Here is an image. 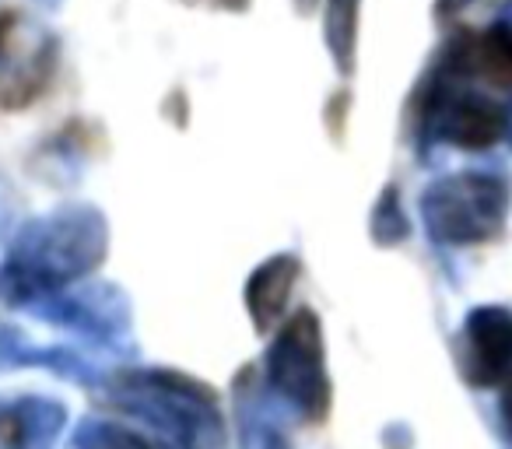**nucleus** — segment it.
<instances>
[{"label": "nucleus", "mask_w": 512, "mask_h": 449, "mask_svg": "<svg viewBox=\"0 0 512 449\" xmlns=\"http://www.w3.org/2000/svg\"><path fill=\"white\" fill-rule=\"evenodd\" d=\"M509 186L495 176H449L425 193L428 232L442 243H484L502 232Z\"/></svg>", "instance_id": "1"}, {"label": "nucleus", "mask_w": 512, "mask_h": 449, "mask_svg": "<svg viewBox=\"0 0 512 449\" xmlns=\"http://www.w3.org/2000/svg\"><path fill=\"white\" fill-rule=\"evenodd\" d=\"M467 4H470V0H435V18H439V22H446V18H453L456 11H463Z\"/></svg>", "instance_id": "5"}, {"label": "nucleus", "mask_w": 512, "mask_h": 449, "mask_svg": "<svg viewBox=\"0 0 512 449\" xmlns=\"http://www.w3.org/2000/svg\"><path fill=\"white\" fill-rule=\"evenodd\" d=\"M509 134H512V123H509Z\"/></svg>", "instance_id": "9"}, {"label": "nucleus", "mask_w": 512, "mask_h": 449, "mask_svg": "<svg viewBox=\"0 0 512 449\" xmlns=\"http://www.w3.org/2000/svg\"><path fill=\"white\" fill-rule=\"evenodd\" d=\"M186 4H207V8H225V11L249 8V0H186Z\"/></svg>", "instance_id": "6"}, {"label": "nucleus", "mask_w": 512, "mask_h": 449, "mask_svg": "<svg viewBox=\"0 0 512 449\" xmlns=\"http://www.w3.org/2000/svg\"><path fill=\"white\" fill-rule=\"evenodd\" d=\"M512 372V313L491 306L463 327V376L470 386H495Z\"/></svg>", "instance_id": "3"}, {"label": "nucleus", "mask_w": 512, "mask_h": 449, "mask_svg": "<svg viewBox=\"0 0 512 449\" xmlns=\"http://www.w3.org/2000/svg\"><path fill=\"white\" fill-rule=\"evenodd\" d=\"M502 421H505V428H509V435H512V383L505 386V393H502Z\"/></svg>", "instance_id": "7"}, {"label": "nucleus", "mask_w": 512, "mask_h": 449, "mask_svg": "<svg viewBox=\"0 0 512 449\" xmlns=\"http://www.w3.org/2000/svg\"><path fill=\"white\" fill-rule=\"evenodd\" d=\"M39 4H43V8H60V0H39Z\"/></svg>", "instance_id": "8"}, {"label": "nucleus", "mask_w": 512, "mask_h": 449, "mask_svg": "<svg viewBox=\"0 0 512 449\" xmlns=\"http://www.w3.org/2000/svg\"><path fill=\"white\" fill-rule=\"evenodd\" d=\"M355 29H358V0H330L327 46L344 74H351V67H355Z\"/></svg>", "instance_id": "4"}, {"label": "nucleus", "mask_w": 512, "mask_h": 449, "mask_svg": "<svg viewBox=\"0 0 512 449\" xmlns=\"http://www.w3.org/2000/svg\"><path fill=\"white\" fill-rule=\"evenodd\" d=\"M60 43L22 11L0 15V109H25L50 88Z\"/></svg>", "instance_id": "2"}]
</instances>
